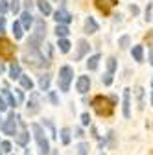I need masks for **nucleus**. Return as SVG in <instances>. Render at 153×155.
<instances>
[{
    "mask_svg": "<svg viewBox=\"0 0 153 155\" xmlns=\"http://www.w3.org/2000/svg\"><path fill=\"white\" fill-rule=\"evenodd\" d=\"M149 63H151V65H153V50H151V52H149Z\"/></svg>",
    "mask_w": 153,
    "mask_h": 155,
    "instance_id": "obj_46",
    "label": "nucleus"
},
{
    "mask_svg": "<svg viewBox=\"0 0 153 155\" xmlns=\"http://www.w3.org/2000/svg\"><path fill=\"white\" fill-rule=\"evenodd\" d=\"M102 81H103V85H107V87H109V85L112 83V74L105 72V74H103V78H102Z\"/></svg>",
    "mask_w": 153,
    "mask_h": 155,
    "instance_id": "obj_33",
    "label": "nucleus"
},
{
    "mask_svg": "<svg viewBox=\"0 0 153 155\" xmlns=\"http://www.w3.org/2000/svg\"><path fill=\"white\" fill-rule=\"evenodd\" d=\"M151 104H153V94H151Z\"/></svg>",
    "mask_w": 153,
    "mask_h": 155,
    "instance_id": "obj_48",
    "label": "nucleus"
},
{
    "mask_svg": "<svg viewBox=\"0 0 153 155\" xmlns=\"http://www.w3.org/2000/svg\"><path fill=\"white\" fill-rule=\"evenodd\" d=\"M118 46H120V48H127V46H129V37H127V35H124V37L118 39Z\"/></svg>",
    "mask_w": 153,
    "mask_h": 155,
    "instance_id": "obj_32",
    "label": "nucleus"
},
{
    "mask_svg": "<svg viewBox=\"0 0 153 155\" xmlns=\"http://www.w3.org/2000/svg\"><path fill=\"white\" fill-rule=\"evenodd\" d=\"M17 98H18V100H24V94H22L21 91H17Z\"/></svg>",
    "mask_w": 153,
    "mask_h": 155,
    "instance_id": "obj_45",
    "label": "nucleus"
},
{
    "mask_svg": "<svg viewBox=\"0 0 153 155\" xmlns=\"http://www.w3.org/2000/svg\"><path fill=\"white\" fill-rule=\"evenodd\" d=\"M44 48H46V54H48V59L52 57V45H44Z\"/></svg>",
    "mask_w": 153,
    "mask_h": 155,
    "instance_id": "obj_42",
    "label": "nucleus"
},
{
    "mask_svg": "<svg viewBox=\"0 0 153 155\" xmlns=\"http://www.w3.org/2000/svg\"><path fill=\"white\" fill-rule=\"evenodd\" d=\"M4 30H6V18L0 17V31H4Z\"/></svg>",
    "mask_w": 153,
    "mask_h": 155,
    "instance_id": "obj_40",
    "label": "nucleus"
},
{
    "mask_svg": "<svg viewBox=\"0 0 153 155\" xmlns=\"http://www.w3.org/2000/svg\"><path fill=\"white\" fill-rule=\"evenodd\" d=\"M2 96H4V98L8 100V105H11V107H15L17 105V100H15V96L8 91V89H2Z\"/></svg>",
    "mask_w": 153,
    "mask_h": 155,
    "instance_id": "obj_23",
    "label": "nucleus"
},
{
    "mask_svg": "<svg viewBox=\"0 0 153 155\" xmlns=\"http://www.w3.org/2000/svg\"><path fill=\"white\" fill-rule=\"evenodd\" d=\"M92 105H94V109H96V113L100 116H109L112 113L114 102H112V98L109 100V98H105V96H96V98L92 100Z\"/></svg>",
    "mask_w": 153,
    "mask_h": 155,
    "instance_id": "obj_2",
    "label": "nucleus"
},
{
    "mask_svg": "<svg viewBox=\"0 0 153 155\" xmlns=\"http://www.w3.org/2000/svg\"><path fill=\"white\" fill-rule=\"evenodd\" d=\"M146 43H148V46H153V31H148V35H146Z\"/></svg>",
    "mask_w": 153,
    "mask_h": 155,
    "instance_id": "obj_37",
    "label": "nucleus"
},
{
    "mask_svg": "<svg viewBox=\"0 0 153 155\" xmlns=\"http://www.w3.org/2000/svg\"><path fill=\"white\" fill-rule=\"evenodd\" d=\"M13 35H15L17 41L22 39V26H21V22H13Z\"/></svg>",
    "mask_w": 153,
    "mask_h": 155,
    "instance_id": "obj_25",
    "label": "nucleus"
},
{
    "mask_svg": "<svg viewBox=\"0 0 153 155\" xmlns=\"http://www.w3.org/2000/svg\"><path fill=\"white\" fill-rule=\"evenodd\" d=\"M114 70H116V59H114V57H109L107 59V72L112 74Z\"/></svg>",
    "mask_w": 153,
    "mask_h": 155,
    "instance_id": "obj_28",
    "label": "nucleus"
},
{
    "mask_svg": "<svg viewBox=\"0 0 153 155\" xmlns=\"http://www.w3.org/2000/svg\"><path fill=\"white\" fill-rule=\"evenodd\" d=\"M26 109H28L30 114L39 113V109H41V102H39V94H37V92H31V94H30V100H28Z\"/></svg>",
    "mask_w": 153,
    "mask_h": 155,
    "instance_id": "obj_7",
    "label": "nucleus"
},
{
    "mask_svg": "<svg viewBox=\"0 0 153 155\" xmlns=\"http://www.w3.org/2000/svg\"><path fill=\"white\" fill-rule=\"evenodd\" d=\"M44 33H46V24H44V21H37V22H35V33H33V39L41 43L43 39H44Z\"/></svg>",
    "mask_w": 153,
    "mask_h": 155,
    "instance_id": "obj_11",
    "label": "nucleus"
},
{
    "mask_svg": "<svg viewBox=\"0 0 153 155\" xmlns=\"http://www.w3.org/2000/svg\"><path fill=\"white\" fill-rule=\"evenodd\" d=\"M59 50H61L63 54H67V52L70 50V43L67 41V39H59Z\"/></svg>",
    "mask_w": 153,
    "mask_h": 155,
    "instance_id": "obj_30",
    "label": "nucleus"
},
{
    "mask_svg": "<svg viewBox=\"0 0 153 155\" xmlns=\"http://www.w3.org/2000/svg\"><path fill=\"white\" fill-rule=\"evenodd\" d=\"M0 148H2L0 151H6V153H9V151H11V144H9L8 140H4L2 144H0Z\"/></svg>",
    "mask_w": 153,
    "mask_h": 155,
    "instance_id": "obj_36",
    "label": "nucleus"
},
{
    "mask_svg": "<svg viewBox=\"0 0 153 155\" xmlns=\"http://www.w3.org/2000/svg\"><path fill=\"white\" fill-rule=\"evenodd\" d=\"M9 9L17 15L18 11H21V0H11V4H9Z\"/></svg>",
    "mask_w": 153,
    "mask_h": 155,
    "instance_id": "obj_31",
    "label": "nucleus"
},
{
    "mask_svg": "<svg viewBox=\"0 0 153 155\" xmlns=\"http://www.w3.org/2000/svg\"><path fill=\"white\" fill-rule=\"evenodd\" d=\"M151 85H153V83H151Z\"/></svg>",
    "mask_w": 153,
    "mask_h": 155,
    "instance_id": "obj_50",
    "label": "nucleus"
},
{
    "mask_svg": "<svg viewBox=\"0 0 153 155\" xmlns=\"http://www.w3.org/2000/svg\"><path fill=\"white\" fill-rule=\"evenodd\" d=\"M81 124H83V126H89V124H90V114H89V113H83V114H81Z\"/></svg>",
    "mask_w": 153,
    "mask_h": 155,
    "instance_id": "obj_35",
    "label": "nucleus"
},
{
    "mask_svg": "<svg viewBox=\"0 0 153 155\" xmlns=\"http://www.w3.org/2000/svg\"><path fill=\"white\" fill-rule=\"evenodd\" d=\"M21 85H22L26 91H31V89H33V81H31V78L22 74V76H21Z\"/></svg>",
    "mask_w": 153,
    "mask_h": 155,
    "instance_id": "obj_22",
    "label": "nucleus"
},
{
    "mask_svg": "<svg viewBox=\"0 0 153 155\" xmlns=\"http://www.w3.org/2000/svg\"><path fill=\"white\" fill-rule=\"evenodd\" d=\"M129 9H131V13H133V15H138V8H137V6H131Z\"/></svg>",
    "mask_w": 153,
    "mask_h": 155,
    "instance_id": "obj_43",
    "label": "nucleus"
},
{
    "mask_svg": "<svg viewBox=\"0 0 153 155\" xmlns=\"http://www.w3.org/2000/svg\"><path fill=\"white\" fill-rule=\"evenodd\" d=\"M54 18L57 21V24H63V26H67V24L72 22V15H70L67 9H57V11L54 13Z\"/></svg>",
    "mask_w": 153,
    "mask_h": 155,
    "instance_id": "obj_8",
    "label": "nucleus"
},
{
    "mask_svg": "<svg viewBox=\"0 0 153 155\" xmlns=\"http://www.w3.org/2000/svg\"><path fill=\"white\" fill-rule=\"evenodd\" d=\"M8 9H9V4L6 2V0H0V17H2Z\"/></svg>",
    "mask_w": 153,
    "mask_h": 155,
    "instance_id": "obj_34",
    "label": "nucleus"
},
{
    "mask_svg": "<svg viewBox=\"0 0 153 155\" xmlns=\"http://www.w3.org/2000/svg\"><path fill=\"white\" fill-rule=\"evenodd\" d=\"M6 102H4V98H2V96H0V113H2V111H6Z\"/></svg>",
    "mask_w": 153,
    "mask_h": 155,
    "instance_id": "obj_41",
    "label": "nucleus"
},
{
    "mask_svg": "<svg viewBox=\"0 0 153 155\" xmlns=\"http://www.w3.org/2000/svg\"><path fill=\"white\" fill-rule=\"evenodd\" d=\"M76 137H83V131H81V127H78V129H76Z\"/></svg>",
    "mask_w": 153,
    "mask_h": 155,
    "instance_id": "obj_44",
    "label": "nucleus"
},
{
    "mask_svg": "<svg viewBox=\"0 0 153 155\" xmlns=\"http://www.w3.org/2000/svg\"><path fill=\"white\" fill-rule=\"evenodd\" d=\"M124 116L129 118L131 116V89H124Z\"/></svg>",
    "mask_w": 153,
    "mask_h": 155,
    "instance_id": "obj_13",
    "label": "nucleus"
},
{
    "mask_svg": "<svg viewBox=\"0 0 153 155\" xmlns=\"http://www.w3.org/2000/svg\"><path fill=\"white\" fill-rule=\"evenodd\" d=\"M31 129H33V137L37 140V146H39V153L41 155H50V142L44 137L46 133L43 131V127L39 124H31Z\"/></svg>",
    "mask_w": 153,
    "mask_h": 155,
    "instance_id": "obj_1",
    "label": "nucleus"
},
{
    "mask_svg": "<svg viewBox=\"0 0 153 155\" xmlns=\"http://www.w3.org/2000/svg\"><path fill=\"white\" fill-rule=\"evenodd\" d=\"M2 131L6 135H17V114L15 113H9L8 120L2 124Z\"/></svg>",
    "mask_w": 153,
    "mask_h": 155,
    "instance_id": "obj_6",
    "label": "nucleus"
},
{
    "mask_svg": "<svg viewBox=\"0 0 153 155\" xmlns=\"http://www.w3.org/2000/svg\"><path fill=\"white\" fill-rule=\"evenodd\" d=\"M89 43L85 41V39H80V41H78V52H76V55H74V59L76 61H81L83 59V57H85V54L89 52Z\"/></svg>",
    "mask_w": 153,
    "mask_h": 155,
    "instance_id": "obj_10",
    "label": "nucleus"
},
{
    "mask_svg": "<svg viewBox=\"0 0 153 155\" xmlns=\"http://www.w3.org/2000/svg\"><path fill=\"white\" fill-rule=\"evenodd\" d=\"M68 33H70V30H68L67 26H63V24H57V26H55V35L59 37V39H65Z\"/></svg>",
    "mask_w": 153,
    "mask_h": 155,
    "instance_id": "obj_20",
    "label": "nucleus"
},
{
    "mask_svg": "<svg viewBox=\"0 0 153 155\" xmlns=\"http://www.w3.org/2000/svg\"><path fill=\"white\" fill-rule=\"evenodd\" d=\"M76 89H78V92H81V94L89 92V89H90V80H89V76H80V78H78V83H76Z\"/></svg>",
    "mask_w": 153,
    "mask_h": 155,
    "instance_id": "obj_12",
    "label": "nucleus"
},
{
    "mask_svg": "<svg viewBox=\"0 0 153 155\" xmlns=\"http://www.w3.org/2000/svg\"><path fill=\"white\" fill-rule=\"evenodd\" d=\"M28 140H30V135H28L26 129H22L21 133H17V144H18V146H26Z\"/></svg>",
    "mask_w": 153,
    "mask_h": 155,
    "instance_id": "obj_19",
    "label": "nucleus"
},
{
    "mask_svg": "<svg viewBox=\"0 0 153 155\" xmlns=\"http://www.w3.org/2000/svg\"><path fill=\"white\" fill-rule=\"evenodd\" d=\"M31 24H33V17H31V13H30V11H22V15H21V26L26 28V30H30Z\"/></svg>",
    "mask_w": 153,
    "mask_h": 155,
    "instance_id": "obj_14",
    "label": "nucleus"
},
{
    "mask_svg": "<svg viewBox=\"0 0 153 155\" xmlns=\"http://www.w3.org/2000/svg\"><path fill=\"white\" fill-rule=\"evenodd\" d=\"M21 76H22L21 65H18V63H13V65L9 67V78H11V80H21Z\"/></svg>",
    "mask_w": 153,
    "mask_h": 155,
    "instance_id": "obj_18",
    "label": "nucleus"
},
{
    "mask_svg": "<svg viewBox=\"0 0 153 155\" xmlns=\"http://www.w3.org/2000/svg\"><path fill=\"white\" fill-rule=\"evenodd\" d=\"M50 102H52L54 105H59V100H57V94H55V92H50Z\"/></svg>",
    "mask_w": 153,
    "mask_h": 155,
    "instance_id": "obj_38",
    "label": "nucleus"
},
{
    "mask_svg": "<svg viewBox=\"0 0 153 155\" xmlns=\"http://www.w3.org/2000/svg\"><path fill=\"white\" fill-rule=\"evenodd\" d=\"M114 6H116V0H96V8H98L103 15H109Z\"/></svg>",
    "mask_w": 153,
    "mask_h": 155,
    "instance_id": "obj_9",
    "label": "nucleus"
},
{
    "mask_svg": "<svg viewBox=\"0 0 153 155\" xmlns=\"http://www.w3.org/2000/svg\"><path fill=\"white\" fill-rule=\"evenodd\" d=\"M37 8H39V11L44 17L52 13V6H50V2H46V0H37Z\"/></svg>",
    "mask_w": 153,
    "mask_h": 155,
    "instance_id": "obj_17",
    "label": "nucleus"
},
{
    "mask_svg": "<svg viewBox=\"0 0 153 155\" xmlns=\"http://www.w3.org/2000/svg\"><path fill=\"white\" fill-rule=\"evenodd\" d=\"M72 78H74V70H72V67H68V65H65V67H61L59 68V89L61 91H68L70 89V81H72Z\"/></svg>",
    "mask_w": 153,
    "mask_h": 155,
    "instance_id": "obj_3",
    "label": "nucleus"
},
{
    "mask_svg": "<svg viewBox=\"0 0 153 155\" xmlns=\"http://www.w3.org/2000/svg\"><path fill=\"white\" fill-rule=\"evenodd\" d=\"M0 155H2V151H0Z\"/></svg>",
    "mask_w": 153,
    "mask_h": 155,
    "instance_id": "obj_49",
    "label": "nucleus"
},
{
    "mask_svg": "<svg viewBox=\"0 0 153 155\" xmlns=\"http://www.w3.org/2000/svg\"><path fill=\"white\" fill-rule=\"evenodd\" d=\"M39 87H41L43 91H48V89H50V74H43V76L39 78Z\"/></svg>",
    "mask_w": 153,
    "mask_h": 155,
    "instance_id": "obj_21",
    "label": "nucleus"
},
{
    "mask_svg": "<svg viewBox=\"0 0 153 155\" xmlns=\"http://www.w3.org/2000/svg\"><path fill=\"white\" fill-rule=\"evenodd\" d=\"M61 142L63 144H70V129L68 127H63L61 129Z\"/></svg>",
    "mask_w": 153,
    "mask_h": 155,
    "instance_id": "obj_26",
    "label": "nucleus"
},
{
    "mask_svg": "<svg viewBox=\"0 0 153 155\" xmlns=\"http://www.w3.org/2000/svg\"><path fill=\"white\" fill-rule=\"evenodd\" d=\"M146 21H148V22L151 21V4H149V6H148V9H146Z\"/></svg>",
    "mask_w": 153,
    "mask_h": 155,
    "instance_id": "obj_39",
    "label": "nucleus"
},
{
    "mask_svg": "<svg viewBox=\"0 0 153 155\" xmlns=\"http://www.w3.org/2000/svg\"><path fill=\"white\" fill-rule=\"evenodd\" d=\"M100 59H102V55H100V54L90 55V57H89V61H87V68H89V70H96V68H98Z\"/></svg>",
    "mask_w": 153,
    "mask_h": 155,
    "instance_id": "obj_16",
    "label": "nucleus"
},
{
    "mask_svg": "<svg viewBox=\"0 0 153 155\" xmlns=\"http://www.w3.org/2000/svg\"><path fill=\"white\" fill-rule=\"evenodd\" d=\"M85 31L87 33H96L98 31V22L94 21L92 17H87V21H85Z\"/></svg>",
    "mask_w": 153,
    "mask_h": 155,
    "instance_id": "obj_15",
    "label": "nucleus"
},
{
    "mask_svg": "<svg viewBox=\"0 0 153 155\" xmlns=\"http://www.w3.org/2000/svg\"><path fill=\"white\" fill-rule=\"evenodd\" d=\"M137 98H138V109H144V89L142 87H137Z\"/></svg>",
    "mask_w": 153,
    "mask_h": 155,
    "instance_id": "obj_27",
    "label": "nucleus"
},
{
    "mask_svg": "<svg viewBox=\"0 0 153 155\" xmlns=\"http://www.w3.org/2000/svg\"><path fill=\"white\" fill-rule=\"evenodd\" d=\"M78 155H89V144L87 142H80L78 144Z\"/></svg>",
    "mask_w": 153,
    "mask_h": 155,
    "instance_id": "obj_29",
    "label": "nucleus"
},
{
    "mask_svg": "<svg viewBox=\"0 0 153 155\" xmlns=\"http://www.w3.org/2000/svg\"><path fill=\"white\" fill-rule=\"evenodd\" d=\"M13 55H15V46L11 45V41H8V39H0V57L11 59Z\"/></svg>",
    "mask_w": 153,
    "mask_h": 155,
    "instance_id": "obj_5",
    "label": "nucleus"
},
{
    "mask_svg": "<svg viewBox=\"0 0 153 155\" xmlns=\"http://www.w3.org/2000/svg\"><path fill=\"white\" fill-rule=\"evenodd\" d=\"M24 61H26L28 65H33V67H43V65L48 63L44 57L41 55V52H39V50H33V48H30V52L26 50V54H24Z\"/></svg>",
    "mask_w": 153,
    "mask_h": 155,
    "instance_id": "obj_4",
    "label": "nucleus"
},
{
    "mask_svg": "<svg viewBox=\"0 0 153 155\" xmlns=\"http://www.w3.org/2000/svg\"><path fill=\"white\" fill-rule=\"evenodd\" d=\"M133 57H135V61H142L144 59V50H142V46H133Z\"/></svg>",
    "mask_w": 153,
    "mask_h": 155,
    "instance_id": "obj_24",
    "label": "nucleus"
},
{
    "mask_svg": "<svg viewBox=\"0 0 153 155\" xmlns=\"http://www.w3.org/2000/svg\"><path fill=\"white\" fill-rule=\"evenodd\" d=\"M0 72H4V65L2 63H0Z\"/></svg>",
    "mask_w": 153,
    "mask_h": 155,
    "instance_id": "obj_47",
    "label": "nucleus"
}]
</instances>
